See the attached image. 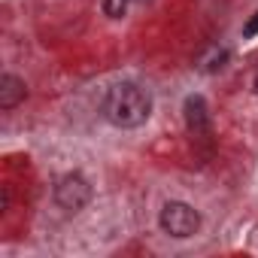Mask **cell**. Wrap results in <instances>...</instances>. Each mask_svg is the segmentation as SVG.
<instances>
[{"mask_svg":"<svg viewBox=\"0 0 258 258\" xmlns=\"http://www.w3.org/2000/svg\"><path fill=\"white\" fill-rule=\"evenodd\" d=\"M103 118L115 127H140L152 115V94L137 82H118L103 94Z\"/></svg>","mask_w":258,"mask_h":258,"instance_id":"cell-1","label":"cell"},{"mask_svg":"<svg viewBox=\"0 0 258 258\" xmlns=\"http://www.w3.org/2000/svg\"><path fill=\"white\" fill-rule=\"evenodd\" d=\"M158 225L164 234L170 237H195L198 228H201V213L191 207V204H182V201H167L161 207V216H158Z\"/></svg>","mask_w":258,"mask_h":258,"instance_id":"cell-2","label":"cell"},{"mask_svg":"<svg viewBox=\"0 0 258 258\" xmlns=\"http://www.w3.org/2000/svg\"><path fill=\"white\" fill-rule=\"evenodd\" d=\"M91 201V185L82 173H64L55 182V204L67 213H79Z\"/></svg>","mask_w":258,"mask_h":258,"instance_id":"cell-3","label":"cell"},{"mask_svg":"<svg viewBox=\"0 0 258 258\" xmlns=\"http://www.w3.org/2000/svg\"><path fill=\"white\" fill-rule=\"evenodd\" d=\"M185 124H188L191 134H207L210 131V109H207V100L201 94L185 97Z\"/></svg>","mask_w":258,"mask_h":258,"instance_id":"cell-4","label":"cell"},{"mask_svg":"<svg viewBox=\"0 0 258 258\" xmlns=\"http://www.w3.org/2000/svg\"><path fill=\"white\" fill-rule=\"evenodd\" d=\"M25 94H28V88H25V82H22L19 76H13V73H4V76H0V109L19 106V103L25 100Z\"/></svg>","mask_w":258,"mask_h":258,"instance_id":"cell-5","label":"cell"},{"mask_svg":"<svg viewBox=\"0 0 258 258\" xmlns=\"http://www.w3.org/2000/svg\"><path fill=\"white\" fill-rule=\"evenodd\" d=\"M225 61H228V49L210 46V49L198 58V67H201L204 73H216V70H222V67H225Z\"/></svg>","mask_w":258,"mask_h":258,"instance_id":"cell-6","label":"cell"},{"mask_svg":"<svg viewBox=\"0 0 258 258\" xmlns=\"http://www.w3.org/2000/svg\"><path fill=\"white\" fill-rule=\"evenodd\" d=\"M100 7L109 19H121L124 10H127V0H100Z\"/></svg>","mask_w":258,"mask_h":258,"instance_id":"cell-7","label":"cell"},{"mask_svg":"<svg viewBox=\"0 0 258 258\" xmlns=\"http://www.w3.org/2000/svg\"><path fill=\"white\" fill-rule=\"evenodd\" d=\"M255 34H258V13H255V16H252V19H249V25H246V28H243V37H246V40H252V37H255Z\"/></svg>","mask_w":258,"mask_h":258,"instance_id":"cell-8","label":"cell"},{"mask_svg":"<svg viewBox=\"0 0 258 258\" xmlns=\"http://www.w3.org/2000/svg\"><path fill=\"white\" fill-rule=\"evenodd\" d=\"M255 91H258V73H255Z\"/></svg>","mask_w":258,"mask_h":258,"instance_id":"cell-9","label":"cell"}]
</instances>
